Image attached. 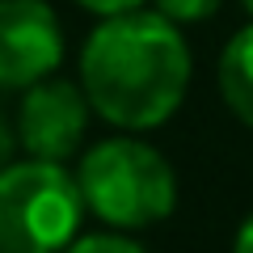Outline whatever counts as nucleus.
Here are the masks:
<instances>
[{"mask_svg": "<svg viewBox=\"0 0 253 253\" xmlns=\"http://www.w3.org/2000/svg\"><path fill=\"white\" fill-rule=\"evenodd\" d=\"M68 253H144V249H139L135 241L97 232V236H81V241H72V245H68Z\"/></svg>", "mask_w": 253, "mask_h": 253, "instance_id": "nucleus-7", "label": "nucleus"}, {"mask_svg": "<svg viewBox=\"0 0 253 253\" xmlns=\"http://www.w3.org/2000/svg\"><path fill=\"white\" fill-rule=\"evenodd\" d=\"M236 253H253V215L241 224V232H236Z\"/></svg>", "mask_w": 253, "mask_h": 253, "instance_id": "nucleus-10", "label": "nucleus"}, {"mask_svg": "<svg viewBox=\"0 0 253 253\" xmlns=\"http://www.w3.org/2000/svg\"><path fill=\"white\" fill-rule=\"evenodd\" d=\"M219 89L241 123L253 126V26H245L219 59Z\"/></svg>", "mask_w": 253, "mask_h": 253, "instance_id": "nucleus-6", "label": "nucleus"}, {"mask_svg": "<svg viewBox=\"0 0 253 253\" xmlns=\"http://www.w3.org/2000/svg\"><path fill=\"white\" fill-rule=\"evenodd\" d=\"M84 215L81 181L51 161L0 169V253H59Z\"/></svg>", "mask_w": 253, "mask_h": 253, "instance_id": "nucleus-2", "label": "nucleus"}, {"mask_svg": "<svg viewBox=\"0 0 253 253\" xmlns=\"http://www.w3.org/2000/svg\"><path fill=\"white\" fill-rule=\"evenodd\" d=\"M84 97L114 126H161L190 84V51L165 13H118L81 55Z\"/></svg>", "mask_w": 253, "mask_h": 253, "instance_id": "nucleus-1", "label": "nucleus"}, {"mask_svg": "<svg viewBox=\"0 0 253 253\" xmlns=\"http://www.w3.org/2000/svg\"><path fill=\"white\" fill-rule=\"evenodd\" d=\"M156 4H161V13L169 21H199L219 9V0H156Z\"/></svg>", "mask_w": 253, "mask_h": 253, "instance_id": "nucleus-8", "label": "nucleus"}, {"mask_svg": "<svg viewBox=\"0 0 253 253\" xmlns=\"http://www.w3.org/2000/svg\"><path fill=\"white\" fill-rule=\"evenodd\" d=\"M84 97L76 84L68 81H38L21 101V144L34 161H51L59 165L63 156H72L81 148L84 135Z\"/></svg>", "mask_w": 253, "mask_h": 253, "instance_id": "nucleus-5", "label": "nucleus"}, {"mask_svg": "<svg viewBox=\"0 0 253 253\" xmlns=\"http://www.w3.org/2000/svg\"><path fill=\"white\" fill-rule=\"evenodd\" d=\"M81 4L93 13H106V17H118V13H131L139 0H81Z\"/></svg>", "mask_w": 253, "mask_h": 253, "instance_id": "nucleus-9", "label": "nucleus"}, {"mask_svg": "<svg viewBox=\"0 0 253 253\" xmlns=\"http://www.w3.org/2000/svg\"><path fill=\"white\" fill-rule=\"evenodd\" d=\"M241 4H245V9H249V13H253V0H241Z\"/></svg>", "mask_w": 253, "mask_h": 253, "instance_id": "nucleus-12", "label": "nucleus"}, {"mask_svg": "<svg viewBox=\"0 0 253 253\" xmlns=\"http://www.w3.org/2000/svg\"><path fill=\"white\" fill-rule=\"evenodd\" d=\"M81 194L114 228H144L173 211V169L135 139H106L81 161Z\"/></svg>", "mask_w": 253, "mask_h": 253, "instance_id": "nucleus-3", "label": "nucleus"}, {"mask_svg": "<svg viewBox=\"0 0 253 253\" xmlns=\"http://www.w3.org/2000/svg\"><path fill=\"white\" fill-rule=\"evenodd\" d=\"M4 161H9V131H4V123H0V169H4Z\"/></svg>", "mask_w": 253, "mask_h": 253, "instance_id": "nucleus-11", "label": "nucleus"}, {"mask_svg": "<svg viewBox=\"0 0 253 253\" xmlns=\"http://www.w3.org/2000/svg\"><path fill=\"white\" fill-rule=\"evenodd\" d=\"M63 59L59 17L46 0H0V89H34Z\"/></svg>", "mask_w": 253, "mask_h": 253, "instance_id": "nucleus-4", "label": "nucleus"}]
</instances>
